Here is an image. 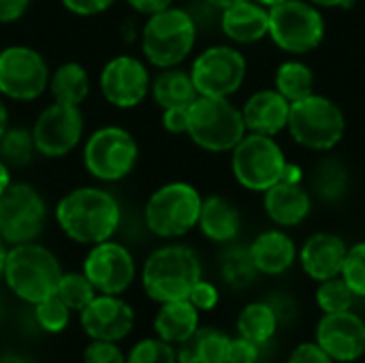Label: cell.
Wrapping results in <instances>:
<instances>
[{
  "label": "cell",
  "mask_w": 365,
  "mask_h": 363,
  "mask_svg": "<svg viewBox=\"0 0 365 363\" xmlns=\"http://www.w3.org/2000/svg\"><path fill=\"white\" fill-rule=\"evenodd\" d=\"M287 363H334V359L317 342H304L293 349Z\"/></svg>",
  "instance_id": "obj_42"
},
{
  "label": "cell",
  "mask_w": 365,
  "mask_h": 363,
  "mask_svg": "<svg viewBox=\"0 0 365 363\" xmlns=\"http://www.w3.org/2000/svg\"><path fill=\"white\" fill-rule=\"evenodd\" d=\"M0 363H30L26 357H21V355H17V353H9V355H4Z\"/></svg>",
  "instance_id": "obj_53"
},
{
  "label": "cell",
  "mask_w": 365,
  "mask_h": 363,
  "mask_svg": "<svg viewBox=\"0 0 365 363\" xmlns=\"http://www.w3.org/2000/svg\"><path fill=\"white\" fill-rule=\"evenodd\" d=\"M201 195L186 182H169L152 193L145 203L143 218L148 229L165 240L190 233L201 214Z\"/></svg>",
  "instance_id": "obj_6"
},
{
  "label": "cell",
  "mask_w": 365,
  "mask_h": 363,
  "mask_svg": "<svg viewBox=\"0 0 365 363\" xmlns=\"http://www.w3.org/2000/svg\"><path fill=\"white\" fill-rule=\"evenodd\" d=\"M259 359H261V344L250 342L242 336L229 340L227 363H259Z\"/></svg>",
  "instance_id": "obj_41"
},
{
  "label": "cell",
  "mask_w": 365,
  "mask_h": 363,
  "mask_svg": "<svg viewBox=\"0 0 365 363\" xmlns=\"http://www.w3.org/2000/svg\"><path fill=\"white\" fill-rule=\"evenodd\" d=\"M190 139L207 152H231L246 135L242 109L227 98L197 96L188 107Z\"/></svg>",
  "instance_id": "obj_5"
},
{
  "label": "cell",
  "mask_w": 365,
  "mask_h": 363,
  "mask_svg": "<svg viewBox=\"0 0 365 363\" xmlns=\"http://www.w3.org/2000/svg\"><path fill=\"white\" fill-rule=\"evenodd\" d=\"M6 128H9V111H6V107H4V103L0 98V137L4 135Z\"/></svg>",
  "instance_id": "obj_50"
},
{
  "label": "cell",
  "mask_w": 365,
  "mask_h": 363,
  "mask_svg": "<svg viewBox=\"0 0 365 363\" xmlns=\"http://www.w3.org/2000/svg\"><path fill=\"white\" fill-rule=\"evenodd\" d=\"M64 9H68L75 15H98L105 13L107 9H111L118 0H60Z\"/></svg>",
  "instance_id": "obj_43"
},
{
  "label": "cell",
  "mask_w": 365,
  "mask_h": 363,
  "mask_svg": "<svg viewBox=\"0 0 365 363\" xmlns=\"http://www.w3.org/2000/svg\"><path fill=\"white\" fill-rule=\"evenodd\" d=\"M150 92L163 109L169 107H188L197 101V88L190 73L182 68H163V73L152 81Z\"/></svg>",
  "instance_id": "obj_27"
},
{
  "label": "cell",
  "mask_w": 365,
  "mask_h": 363,
  "mask_svg": "<svg viewBox=\"0 0 365 363\" xmlns=\"http://www.w3.org/2000/svg\"><path fill=\"white\" fill-rule=\"evenodd\" d=\"M312 88H314V75H312L310 66H306L304 62H297V60L280 64V68L276 73V90L289 103L310 96Z\"/></svg>",
  "instance_id": "obj_32"
},
{
  "label": "cell",
  "mask_w": 365,
  "mask_h": 363,
  "mask_svg": "<svg viewBox=\"0 0 365 363\" xmlns=\"http://www.w3.org/2000/svg\"><path fill=\"white\" fill-rule=\"evenodd\" d=\"M83 137V113L79 105L56 103L45 107L34 126L32 139L36 152L45 158H60L66 156L77 148Z\"/></svg>",
  "instance_id": "obj_14"
},
{
  "label": "cell",
  "mask_w": 365,
  "mask_h": 363,
  "mask_svg": "<svg viewBox=\"0 0 365 363\" xmlns=\"http://www.w3.org/2000/svg\"><path fill=\"white\" fill-rule=\"evenodd\" d=\"M126 2L141 15H154V13L171 6L173 0H126Z\"/></svg>",
  "instance_id": "obj_47"
},
{
  "label": "cell",
  "mask_w": 365,
  "mask_h": 363,
  "mask_svg": "<svg viewBox=\"0 0 365 363\" xmlns=\"http://www.w3.org/2000/svg\"><path fill=\"white\" fill-rule=\"evenodd\" d=\"M278 329V319L267 302L248 304L237 317V334L250 342L265 347Z\"/></svg>",
  "instance_id": "obj_29"
},
{
  "label": "cell",
  "mask_w": 365,
  "mask_h": 363,
  "mask_svg": "<svg viewBox=\"0 0 365 363\" xmlns=\"http://www.w3.org/2000/svg\"><path fill=\"white\" fill-rule=\"evenodd\" d=\"M197 280H201V261L192 248L182 244L156 248L141 267L143 291L158 304L186 300Z\"/></svg>",
  "instance_id": "obj_3"
},
{
  "label": "cell",
  "mask_w": 365,
  "mask_h": 363,
  "mask_svg": "<svg viewBox=\"0 0 365 363\" xmlns=\"http://www.w3.org/2000/svg\"><path fill=\"white\" fill-rule=\"evenodd\" d=\"M6 252H9V244L0 237V278L4 274V263H6Z\"/></svg>",
  "instance_id": "obj_52"
},
{
  "label": "cell",
  "mask_w": 365,
  "mask_h": 363,
  "mask_svg": "<svg viewBox=\"0 0 365 363\" xmlns=\"http://www.w3.org/2000/svg\"><path fill=\"white\" fill-rule=\"evenodd\" d=\"M229 336L214 327H199L178 349V363H227Z\"/></svg>",
  "instance_id": "obj_26"
},
{
  "label": "cell",
  "mask_w": 365,
  "mask_h": 363,
  "mask_svg": "<svg viewBox=\"0 0 365 363\" xmlns=\"http://www.w3.org/2000/svg\"><path fill=\"white\" fill-rule=\"evenodd\" d=\"M199 329V310L188 300L160 304L154 317V332L160 340L180 347Z\"/></svg>",
  "instance_id": "obj_24"
},
{
  "label": "cell",
  "mask_w": 365,
  "mask_h": 363,
  "mask_svg": "<svg viewBox=\"0 0 365 363\" xmlns=\"http://www.w3.org/2000/svg\"><path fill=\"white\" fill-rule=\"evenodd\" d=\"M45 58L28 45H11L0 51V94L11 101H34L49 86Z\"/></svg>",
  "instance_id": "obj_12"
},
{
  "label": "cell",
  "mask_w": 365,
  "mask_h": 363,
  "mask_svg": "<svg viewBox=\"0 0 365 363\" xmlns=\"http://www.w3.org/2000/svg\"><path fill=\"white\" fill-rule=\"evenodd\" d=\"M188 107H169V109H163V126H165L167 133L180 135V133H186L188 131Z\"/></svg>",
  "instance_id": "obj_44"
},
{
  "label": "cell",
  "mask_w": 365,
  "mask_h": 363,
  "mask_svg": "<svg viewBox=\"0 0 365 363\" xmlns=\"http://www.w3.org/2000/svg\"><path fill=\"white\" fill-rule=\"evenodd\" d=\"M207 4H212V6H216V9H229V6H233V4H237V2H244V0H205Z\"/></svg>",
  "instance_id": "obj_51"
},
{
  "label": "cell",
  "mask_w": 365,
  "mask_h": 363,
  "mask_svg": "<svg viewBox=\"0 0 365 363\" xmlns=\"http://www.w3.org/2000/svg\"><path fill=\"white\" fill-rule=\"evenodd\" d=\"M139 160L135 137L122 126H103L94 131L83 145V165L101 182H120L133 173Z\"/></svg>",
  "instance_id": "obj_8"
},
{
  "label": "cell",
  "mask_w": 365,
  "mask_h": 363,
  "mask_svg": "<svg viewBox=\"0 0 365 363\" xmlns=\"http://www.w3.org/2000/svg\"><path fill=\"white\" fill-rule=\"evenodd\" d=\"M126 363H178V351L158 336L143 338L126 353Z\"/></svg>",
  "instance_id": "obj_37"
},
{
  "label": "cell",
  "mask_w": 365,
  "mask_h": 363,
  "mask_svg": "<svg viewBox=\"0 0 365 363\" xmlns=\"http://www.w3.org/2000/svg\"><path fill=\"white\" fill-rule=\"evenodd\" d=\"M62 274L60 261L51 250L36 242H26L9 248L2 278L15 297L34 306L56 295Z\"/></svg>",
  "instance_id": "obj_2"
},
{
  "label": "cell",
  "mask_w": 365,
  "mask_h": 363,
  "mask_svg": "<svg viewBox=\"0 0 365 363\" xmlns=\"http://www.w3.org/2000/svg\"><path fill=\"white\" fill-rule=\"evenodd\" d=\"M47 223V205L41 193L26 182H11L0 195V237L9 246L34 242Z\"/></svg>",
  "instance_id": "obj_11"
},
{
  "label": "cell",
  "mask_w": 365,
  "mask_h": 363,
  "mask_svg": "<svg viewBox=\"0 0 365 363\" xmlns=\"http://www.w3.org/2000/svg\"><path fill=\"white\" fill-rule=\"evenodd\" d=\"M317 344L334 362H357L365 353V321L353 310L325 315L317 325Z\"/></svg>",
  "instance_id": "obj_18"
},
{
  "label": "cell",
  "mask_w": 365,
  "mask_h": 363,
  "mask_svg": "<svg viewBox=\"0 0 365 363\" xmlns=\"http://www.w3.org/2000/svg\"><path fill=\"white\" fill-rule=\"evenodd\" d=\"M265 212L267 216L282 227H295L302 220H306V216L310 214L312 208V199L308 195V190H304L299 184H291V182H278L272 188L265 190Z\"/></svg>",
  "instance_id": "obj_21"
},
{
  "label": "cell",
  "mask_w": 365,
  "mask_h": 363,
  "mask_svg": "<svg viewBox=\"0 0 365 363\" xmlns=\"http://www.w3.org/2000/svg\"><path fill=\"white\" fill-rule=\"evenodd\" d=\"M34 319L43 332L60 334L66 329V325L71 321V310L58 295H51V297L34 304Z\"/></svg>",
  "instance_id": "obj_36"
},
{
  "label": "cell",
  "mask_w": 365,
  "mask_h": 363,
  "mask_svg": "<svg viewBox=\"0 0 365 363\" xmlns=\"http://www.w3.org/2000/svg\"><path fill=\"white\" fill-rule=\"evenodd\" d=\"M195 41V17L173 4L148 15V21L141 30V51L145 60L158 68H173L182 64L192 51Z\"/></svg>",
  "instance_id": "obj_4"
},
{
  "label": "cell",
  "mask_w": 365,
  "mask_h": 363,
  "mask_svg": "<svg viewBox=\"0 0 365 363\" xmlns=\"http://www.w3.org/2000/svg\"><path fill=\"white\" fill-rule=\"evenodd\" d=\"M346 244L334 233H314L302 248V267L312 280H329L340 276L346 257Z\"/></svg>",
  "instance_id": "obj_19"
},
{
  "label": "cell",
  "mask_w": 365,
  "mask_h": 363,
  "mask_svg": "<svg viewBox=\"0 0 365 363\" xmlns=\"http://www.w3.org/2000/svg\"><path fill=\"white\" fill-rule=\"evenodd\" d=\"M222 32L235 43H257L269 32V11L263 4L244 0L222 11Z\"/></svg>",
  "instance_id": "obj_22"
},
{
  "label": "cell",
  "mask_w": 365,
  "mask_h": 363,
  "mask_svg": "<svg viewBox=\"0 0 365 363\" xmlns=\"http://www.w3.org/2000/svg\"><path fill=\"white\" fill-rule=\"evenodd\" d=\"M250 255L259 274L278 276L295 263V244L282 231H265L250 246Z\"/></svg>",
  "instance_id": "obj_23"
},
{
  "label": "cell",
  "mask_w": 365,
  "mask_h": 363,
  "mask_svg": "<svg viewBox=\"0 0 365 363\" xmlns=\"http://www.w3.org/2000/svg\"><path fill=\"white\" fill-rule=\"evenodd\" d=\"M357 295L351 291V287L344 282L342 276H336V278H329V280H323L319 291H317V302H319V308L325 312V315H331V312H346L353 308Z\"/></svg>",
  "instance_id": "obj_35"
},
{
  "label": "cell",
  "mask_w": 365,
  "mask_h": 363,
  "mask_svg": "<svg viewBox=\"0 0 365 363\" xmlns=\"http://www.w3.org/2000/svg\"><path fill=\"white\" fill-rule=\"evenodd\" d=\"M314 6H351L353 0H310Z\"/></svg>",
  "instance_id": "obj_49"
},
{
  "label": "cell",
  "mask_w": 365,
  "mask_h": 363,
  "mask_svg": "<svg viewBox=\"0 0 365 363\" xmlns=\"http://www.w3.org/2000/svg\"><path fill=\"white\" fill-rule=\"evenodd\" d=\"M274 43L289 53H308L325 36L319 9L304 0H287L269 9V32Z\"/></svg>",
  "instance_id": "obj_10"
},
{
  "label": "cell",
  "mask_w": 365,
  "mask_h": 363,
  "mask_svg": "<svg viewBox=\"0 0 365 363\" xmlns=\"http://www.w3.org/2000/svg\"><path fill=\"white\" fill-rule=\"evenodd\" d=\"M289 111L291 103L278 90H261L246 101L242 116L250 133L274 137L289 124Z\"/></svg>",
  "instance_id": "obj_20"
},
{
  "label": "cell",
  "mask_w": 365,
  "mask_h": 363,
  "mask_svg": "<svg viewBox=\"0 0 365 363\" xmlns=\"http://www.w3.org/2000/svg\"><path fill=\"white\" fill-rule=\"evenodd\" d=\"M122 220L120 201L105 188L81 186L56 205V223L75 244L94 246L113 237Z\"/></svg>",
  "instance_id": "obj_1"
},
{
  "label": "cell",
  "mask_w": 365,
  "mask_h": 363,
  "mask_svg": "<svg viewBox=\"0 0 365 363\" xmlns=\"http://www.w3.org/2000/svg\"><path fill=\"white\" fill-rule=\"evenodd\" d=\"M83 363H126V355L118 342L90 340V344L83 349Z\"/></svg>",
  "instance_id": "obj_39"
},
{
  "label": "cell",
  "mask_w": 365,
  "mask_h": 363,
  "mask_svg": "<svg viewBox=\"0 0 365 363\" xmlns=\"http://www.w3.org/2000/svg\"><path fill=\"white\" fill-rule=\"evenodd\" d=\"M56 295L68 306L71 312H81L96 297V289L92 287L83 272H68L62 274Z\"/></svg>",
  "instance_id": "obj_34"
},
{
  "label": "cell",
  "mask_w": 365,
  "mask_h": 363,
  "mask_svg": "<svg viewBox=\"0 0 365 363\" xmlns=\"http://www.w3.org/2000/svg\"><path fill=\"white\" fill-rule=\"evenodd\" d=\"M11 186V171H9V165H4L0 160V195Z\"/></svg>",
  "instance_id": "obj_48"
},
{
  "label": "cell",
  "mask_w": 365,
  "mask_h": 363,
  "mask_svg": "<svg viewBox=\"0 0 365 363\" xmlns=\"http://www.w3.org/2000/svg\"><path fill=\"white\" fill-rule=\"evenodd\" d=\"M36 152L32 131L6 128L0 137V160L9 167H26Z\"/></svg>",
  "instance_id": "obj_33"
},
{
  "label": "cell",
  "mask_w": 365,
  "mask_h": 363,
  "mask_svg": "<svg viewBox=\"0 0 365 363\" xmlns=\"http://www.w3.org/2000/svg\"><path fill=\"white\" fill-rule=\"evenodd\" d=\"M340 276L357 297H365V242H359L346 250Z\"/></svg>",
  "instance_id": "obj_38"
},
{
  "label": "cell",
  "mask_w": 365,
  "mask_h": 363,
  "mask_svg": "<svg viewBox=\"0 0 365 363\" xmlns=\"http://www.w3.org/2000/svg\"><path fill=\"white\" fill-rule=\"evenodd\" d=\"M56 103L81 105L90 94V77L88 71L79 62H64L49 75V86Z\"/></svg>",
  "instance_id": "obj_28"
},
{
  "label": "cell",
  "mask_w": 365,
  "mask_h": 363,
  "mask_svg": "<svg viewBox=\"0 0 365 363\" xmlns=\"http://www.w3.org/2000/svg\"><path fill=\"white\" fill-rule=\"evenodd\" d=\"M32 0H0V24H13L24 17Z\"/></svg>",
  "instance_id": "obj_45"
},
{
  "label": "cell",
  "mask_w": 365,
  "mask_h": 363,
  "mask_svg": "<svg viewBox=\"0 0 365 363\" xmlns=\"http://www.w3.org/2000/svg\"><path fill=\"white\" fill-rule=\"evenodd\" d=\"M257 267L250 255V248L244 246H231L220 255V278L233 287V289H244L255 282L257 278Z\"/></svg>",
  "instance_id": "obj_31"
},
{
  "label": "cell",
  "mask_w": 365,
  "mask_h": 363,
  "mask_svg": "<svg viewBox=\"0 0 365 363\" xmlns=\"http://www.w3.org/2000/svg\"><path fill=\"white\" fill-rule=\"evenodd\" d=\"M79 323L90 340L122 342L135 327V310L120 295L96 293L79 312Z\"/></svg>",
  "instance_id": "obj_17"
},
{
  "label": "cell",
  "mask_w": 365,
  "mask_h": 363,
  "mask_svg": "<svg viewBox=\"0 0 365 363\" xmlns=\"http://www.w3.org/2000/svg\"><path fill=\"white\" fill-rule=\"evenodd\" d=\"M314 195L325 203H338L349 188V171L338 158H325L317 165L312 178Z\"/></svg>",
  "instance_id": "obj_30"
},
{
  "label": "cell",
  "mask_w": 365,
  "mask_h": 363,
  "mask_svg": "<svg viewBox=\"0 0 365 363\" xmlns=\"http://www.w3.org/2000/svg\"><path fill=\"white\" fill-rule=\"evenodd\" d=\"M267 304L272 306V310H274V315H276L278 323H282V321H291V319L295 317L297 306H295L293 297H289V295L278 293V295H274Z\"/></svg>",
  "instance_id": "obj_46"
},
{
  "label": "cell",
  "mask_w": 365,
  "mask_h": 363,
  "mask_svg": "<svg viewBox=\"0 0 365 363\" xmlns=\"http://www.w3.org/2000/svg\"><path fill=\"white\" fill-rule=\"evenodd\" d=\"M83 274L96 293L122 295L135 282L137 265L126 246L107 240L90 248L83 259Z\"/></svg>",
  "instance_id": "obj_15"
},
{
  "label": "cell",
  "mask_w": 365,
  "mask_h": 363,
  "mask_svg": "<svg viewBox=\"0 0 365 363\" xmlns=\"http://www.w3.org/2000/svg\"><path fill=\"white\" fill-rule=\"evenodd\" d=\"M287 126L299 145L325 152L340 143L346 122L342 109L331 98L312 92L310 96L291 103Z\"/></svg>",
  "instance_id": "obj_7"
},
{
  "label": "cell",
  "mask_w": 365,
  "mask_h": 363,
  "mask_svg": "<svg viewBox=\"0 0 365 363\" xmlns=\"http://www.w3.org/2000/svg\"><path fill=\"white\" fill-rule=\"evenodd\" d=\"M259 2H261L263 6H269V9H272V6H276V4H280V2H287V0H259Z\"/></svg>",
  "instance_id": "obj_54"
},
{
  "label": "cell",
  "mask_w": 365,
  "mask_h": 363,
  "mask_svg": "<svg viewBox=\"0 0 365 363\" xmlns=\"http://www.w3.org/2000/svg\"><path fill=\"white\" fill-rule=\"evenodd\" d=\"M101 92L105 101L118 109L137 107L152 86L148 66L135 56H115L101 71Z\"/></svg>",
  "instance_id": "obj_16"
},
{
  "label": "cell",
  "mask_w": 365,
  "mask_h": 363,
  "mask_svg": "<svg viewBox=\"0 0 365 363\" xmlns=\"http://www.w3.org/2000/svg\"><path fill=\"white\" fill-rule=\"evenodd\" d=\"M240 225H242L240 212L229 199L218 197V195L203 199L197 227L207 240L218 242V244H229L237 237Z\"/></svg>",
  "instance_id": "obj_25"
},
{
  "label": "cell",
  "mask_w": 365,
  "mask_h": 363,
  "mask_svg": "<svg viewBox=\"0 0 365 363\" xmlns=\"http://www.w3.org/2000/svg\"><path fill=\"white\" fill-rule=\"evenodd\" d=\"M188 73L199 96L227 98L235 94L246 79V58L233 47L214 45L197 56Z\"/></svg>",
  "instance_id": "obj_13"
},
{
  "label": "cell",
  "mask_w": 365,
  "mask_h": 363,
  "mask_svg": "<svg viewBox=\"0 0 365 363\" xmlns=\"http://www.w3.org/2000/svg\"><path fill=\"white\" fill-rule=\"evenodd\" d=\"M231 152L233 175L244 188L265 193L282 180L287 158L274 137L259 133L244 135V139Z\"/></svg>",
  "instance_id": "obj_9"
},
{
  "label": "cell",
  "mask_w": 365,
  "mask_h": 363,
  "mask_svg": "<svg viewBox=\"0 0 365 363\" xmlns=\"http://www.w3.org/2000/svg\"><path fill=\"white\" fill-rule=\"evenodd\" d=\"M218 289L212 285V282H207V280H197L195 282V287L190 289V293H188V302L199 310V312H210V310H214L216 306H218Z\"/></svg>",
  "instance_id": "obj_40"
}]
</instances>
